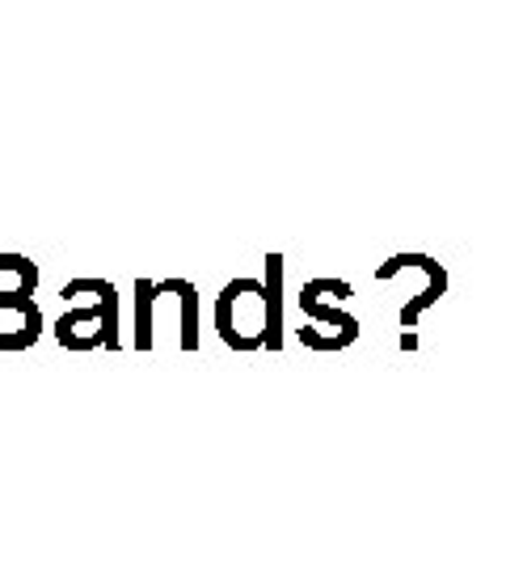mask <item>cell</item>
<instances>
[{
    "label": "cell",
    "instance_id": "cell-1",
    "mask_svg": "<svg viewBox=\"0 0 506 570\" xmlns=\"http://www.w3.org/2000/svg\"><path fill=\"white\" fill-rule=\"evenodd\" d=\"M161 317H178L182 351H199V287L190 279H136V351L157 346Z\"/></svg>",
    "mask_w": 506,
    "mask_h": 570
},
{
    "label": "cell",
    "instance_id": "cell-2",
    "mask_svg": "<svg viewBox=\"0 0 506 570\" xmlns=\"http://www.w3.org/2000/svg\"><path fill=\"white\" fill-rule=\"evenodd\" d=\"M216 334L232 351H262L270 338V313H266L262 279H232L216 296Z\"/></svg>",
    "mask_w": 506,
    "mask_h": 570
},
{
    "label": "cell",
    "instance_id": "cell-3",
    "mask_svg": "<svg viewBox=\"0 0 506 570\" xmlns=\"http://www.w3.org/2000/svg\"><path fill=\"white\" fill-rule=\"evenodd\" d=\"M56 338L68 351H93V346L119 351L122 338H119V292H115V284H106L98 305L63 308V317L56 322Z\"/></svg>",
    "mask_w": 506,
    "mask_h": 570
},
{
    "label": "cell",
    "instance_id": "cell-4",
    "mask_svg": "<svg viewBox=\"0 0 506 570\" xmlns=\"http://www.w3.org/2000/svg\"><path fill=\"white\" fill-rule=\"evenodd\" d=\"M300 330H296V338L304 346H312V351H343V346L355 343V334H359V322L343 313L338 305H312V308H300Z\"/></svg>",
    "mask_w": 506,
    "mask_h": 570
},
{
    "label": "cell",
    "instance_id": "cell-5",
    "mask_svg": "<svg viewBox=\"0 0 506 570\" xmlns=\"http://www.w3.org/2000/svg\"><path fill=\"white\" fill-rule=\"evenodd\" d=\"M42 338V308L34 301H0V351H26Z\"/></svg>",
    "mask_w": 506,
    "mask_h": 570
},
{
    "label": "cell",
    "instance_id": "cell-6",
    "mask_svg": "<svg viewBox=\"0 0 506 570\" xmlns=\"http://www.w3.org/2000/svg\"><path fill=\"white\" fill-rule=\"evenodd\" d=\"M39 266L26 254H0V301H34Z\"/></svg>",
    "mask_w": 506,
    "mask_h": 570
},
{
    "label": "cell",
    "instance_id": "cell-7",
    "mask_svg": "<svg viewBox=\"0 0 506 570\" xmlns=\"http://www.w3.org/2000/svg\"><path fill=\"white\" fill-rule=\"evenodd\" d=\"M266 313H270V338L266 346L279 351L284 346V254H266Z\"/></svg>",
    "mask_w": 506,
    "mask_h": 570
},
{
    "label": "cell",
    "instance_id": "cell-8",
    "mask_svg": "<svg viewBox=\"0 0 506 570\" xmlns=\"http://www.w3.org/2000/svg\"><path fill=\"white\" fill-rule=\"evenodd\" d=\"M346 296H350V284H343V279H308L300 287V296H296V305L312 308V305H329V301H346Z\"/></svg>",
    "mask_w": 506,
    "mask_h": 570
}]
</instances>
